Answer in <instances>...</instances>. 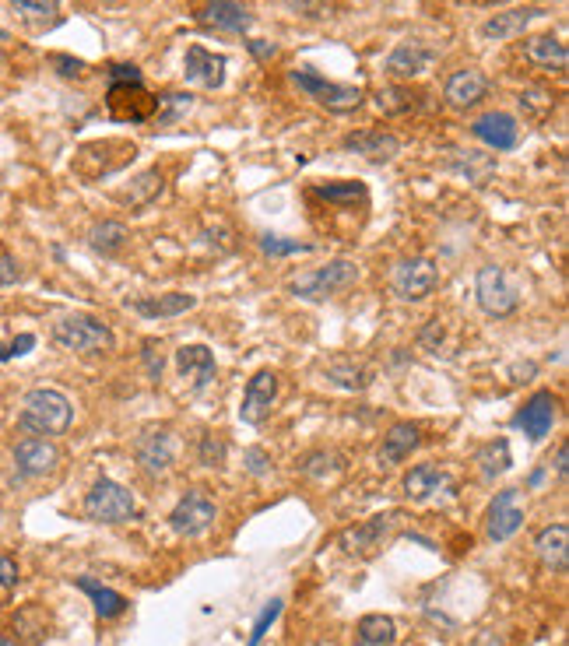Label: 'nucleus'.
I'll list each match as a JSON object with an SVG mask.
<instances>
[{
  "label": "nucleus",
  "mask_w": 569,
  "mask_h": 646,
  "mask_svg": "<svg viewBox=\"0 0 569 646\" xmlns=\"http://www.w3.org/2000/svg\"><path fill=\"white\" fill-rule=\"evenodd\" d=\"M74 422V404L67 401V394L50 387L29 390L22 401V415L18 425L32 436H64Z\"/></svg>",
  "instance_id": "f257e3e1"
},
{
  "label": "nucleus",
  "mask_w": 569,
  "mask_h": 646,
  "mask_svg": "<svg viewBox=\"0 0 569 646\" xmlns=\"http://www.w3.org/2000/svg\"><path fill=\"white\" fill-rule=\"evenodd\" d=\"M50 338L57 348L74 355H99V352H113L116 338L99 316L88 313H67L60 316L57 323L50 327Z\"/></svg>",
  "instance_id": "f03ea898"
},
{
  "label": "nucleus",
  "mask_w": 569,
  "mask_h": 646,
  "mask_svg": "<svg viewBox=\"0 0 569 646\" xmlns=\"http://www.w3.org/2000/svg\"><path fill=\"white\" fill-rule=\"evenodd\" d=\"M359 281V264L355 260H327L324 267H313V271H303L289 281V292L299 295L306 302H324L331 295L345 292L348 285Z\"/></svg>",
  "instance_id": "7ed1b4c3"
},
{
  "label": "nucleus",
  "mask_w": 569,
  "mask_h": 646,
  "mask_svg": "<svg viewBox=\"0 0 569 646\" xmlns=\"http://www.w3.org/2000/svg\"><path fill=\"white\" fill-rule=\"evenodd\" d=\"M85 517L92 524H130L137 517V503L120 481L99 478L85 496Z\"/></svg>",
  "instance_id": "20e7f679"
},
{
  "label": "nucleus",
  "mask_w": 569,
  "mask_h": 646,
  "mask_svg": "<svg viewBox=\"0 0 569 646\" xmlns=\"http://www.w3.org/2000/svg\"><path fill=\"white\" fill-rule=\"evenodd\" d=\"M475 295H478V306H482L489 316H496V320H506V316H513V313H517V306H520L517 281L506 274V267H496V264L478 267Z\"/></svg>",
  "instance_id": "39448f33"
},
{
  "label": "nucleus",
  "mask_w": 569,
  "mask_h": 646,
  "mask_svg": "<svg viewBox=\"0 0 569 646\" xmlns=\"http://www.w3.org/2000/svg\"><path fill=\"white\" fill-rule=\"evenodd\" d=\"M106 106L109 116L120 123H148L159 116V95L148 92L141 81H109Z\"/></svg>",
  "instance_id": "423d86ee"
},
{
  "label": "nucleus",
  "mask_w": 569,
  "mask_h": 646,
  "mask_svg": "<svg viewBox=\"0 0 569 646\" xmlns=\"http://www.w3.org/2000/svg\"><path fill=\"white\" fill-rule=\"evenodd\" d=\"M292 85H296L299 92L310 95L313 102L327 106L331 113H348V109H355L362 102V88L327 81L324 74H317L313 67H296V71H292Z\"/></svg>",
  "instance_id": "0eeeda50"
},
{
  "label": "nucleus",
  "mask_w": 569,
  "mask_h": 646,
  "mask_svg": "<svg viewBox=\"0 0 569 646\" xmlns=\"http://www.w3.org/2000/svg\"><path fill=\"white\" fill-rule=\"evenodd\" d=\"M440 285V271L429 257H411L401 260L394 267V278H390V288L401 302H422L433 295V288Z\"/></svg>",
  "instance_id": "6e6552de"
},
{
  "label": "nucleus",
  "mask_w": 569,
  "mask_h": 646,
  "mask_svg": "<svg viewBox=\"0 0 569 646\" xmlns=\"http://www.w3.org/2000/svg\"><path fill=\"white\" fill-rule=\"evenodd\" d=\"M134 457L141 471L152 474V478H162L176 464V436L166 425H152V429H145L134 439Z\"/></svg>",
  "instance_id": "1a4fd4ad"
},
{
  "label": "nucleus",
  "mask_w": 569,
  "mask_h": 646,
  "mask_svg": "<svg viewBox=\"0 0 569 646\" xmlns=\"http://www.w3.org/2000/svg\"><path fill=\"white\" fill-rule=\"evenodd\" d=\"M218 510L211 503V496L204 489H190L187 496L176 503V510L169 513V527H173L180 538H201L211 524H215Z\"/></svg>",
  "instance_id": "9d476101"
},
{
  "label": "nucleus",
  "mask_w": 569,
  "mask_h": 646,
  "mask_svg": "<svg viewBox=\"0 0 569 646\" xmlns=\"http://www.w3.org/2000/svg\"><path fill=\"white\" fill-rule=\"evenodd\" d=\"M555 418H559V397L552 390H538L524 401V408L513 415V429L524 432L531 443H541V439L552 432Z\"/></svg>",
  "instance_id": "9b49d317"
},
{
  "label": "nucleus",
  "mask_w": 569,
  "mask_h": 646,
  "mask_svg": "<svg viewBox=\"0 0 569 646\" xmlns=\"http://www.w3.org/2000/svg\"><path fill=\"white\" fill-rule=\"evenodd\" d=\"M397 524H401V517H397V513H380V517H369L366 524L348 527V531L341 534V548H345L348 555H369V552H376V548H383L390 538H394Z\"/></svg>",
  "instance_id": "f8f14e48"
},
{
  "label": "nucleus",
  "mask_w": 569,
  "mask_h": 646,
  "mask_svg": "<svg viewBox=\"0 0 569 646\" xmlns=\"http://www.w3.org/2000/svg\"><path fill=\"white\" fill-rule=\"evenodd\" d=\"M176 373L190 387V394H204L211 383L218 380V362L211 355V348L204 345H183L176 352Z\"/></svg>",
  "instance_id": "ddd939ff"
},
{
  "label": "nucleus",
  "mask_w": 569,
  "mask_h": 646,
  "mask_svg": "<svg viewBox=\"0 0 569 646\" xmlns=\"http://www.w3.org/2000/svg\"><path fill=\"white\" fill-rule=\"evenodd\" d=\"M274 401H278V373L274 369H260L253 373V380L246 383L243 404H239V418L246 425H260L267 415H271Z\"/></svg>",
  "instance_id": "4468645a"
},
{
  "label": "nucleus",
  "mask_w": 569,
  "mask_h": 646,
  "mask_svg": "<svg viewBox=\"0 0 569 646\" xmlns=\"http://www.w3.org/2000/svg\"><path fill=\"white\" fill-rule=\"evenodd\" d=\"M471 134H475L482 144H489L492 151H513L520 141V123H517V116L503 113V109H492V113L478 116V120L471 123Z\"/></svg>",
  "instance_id": "2eb2a0df"
},
{
  "label": "nucleus",
  "mask_w": 569,
  "mask_h": 646,
  "mask_svg": "<svg viewBox=\"0 0 569 646\" xmlns=\"http://www.w3.org/2000/svg\"><path fill=\"white\" fill-rule=\"evenodd\" d=\"M225 67H229V60L222 53H211L204 46H190L187 57H183V78L190 85H201L215 92V88L225 85Z\"/></svg>",
  "instance_id": "dca6fc26"
},
{
  "label": "nucleus",
  "mask_w": 569,
  "mask_h": 646,
  "mask_svg": "<svg viewBox=\"0 0 569 646\" xmlns=\"http://www.w3.org/2000/svg\"><path fill=\"white\" fill-rule=\"evenodd\" d=\"M57 464H60V450L50 439L29 436L22 443H15V467L25 478H43V474L57 471Z\"/></svg>",
  "instance_id": "f3484780"
},
{
  "label": "nucleus",
  "mask_w": 569,
  "mask_h": 646,
  "mask_svg": "<svg viewBox=\"0 0 569 646\" xmlns=\"http://www.w3.org/2000/svg\"><path fill=\"white\" fill-rule=\"evenodd\" d=\"M194 15L197 22L215 25L222 32H246L253 25L250 11L236 0H194Z\"/></svg>",
  "instance_id": "a211bd4d"
},
{
  "label": "nucleus",
  "mask_w": 569,
  "mask_h": 646,
  "mask_svg": "<svg viewBox=\"0 0 569 646\" xmlns=\"http://www.w3.org/2000/svg\"><path fill=\"white\" fill-rule=\"evenodd\" d=\"M433 64H436V50L415 43V39H404V43H397L394 50H390L383 67H387V74H394V78H418V74H425Z\"/></svg>",
  "instance_id": "6ab92c4d"
},
{
  "label": "nucleus",
  "mask_w": 569,
  "mask_h": 646,
  "mask_svg": "<svg viewBox=\"0 0 569 646\" xmlns=\"http://www.w3.org/2000/svg\"><path fill=\"white\" fill-rule=\"evenodd\" d=\"M345 151H355V155L369 158V162H390V158L401 155V141H397L390 130H352L345 137Z\"/></svg>",
  "instance_id": "aec40b11"
},
{
  "label": "nucleus",
  "mask_w": 569,
  "mask_h": 646,
  "mask_svg": "<svg viewBox=\"0 0 569 646\" xmlns=\"http://www.w3.org/2000/svg\"><path fill=\"white\" fill-rule=\"evenodd\" d=\"M520 489H503L489 506V538L492 541H510L513 534L524 527V510L517 506Z\"/></svg>",
  "instance_id": "412c9836"
},
{
  "label": "nucleus",
  "mask_w": 569,
  "mask_h": 646,
  "mask_svg": "<svg viewBox=\"0 0 569 646\" xmlns=\"http://www.w3.org/2000/svg\"><path fill=\"white\" fill-rule=\"evenodd\" d=\"M545 11L538 8H513V11H499V15L485 18V25L478 29V36L485 39V43H506V39H517L527 32V25L534 22V18H541Z\"/></svg>",
  "instance_id": "4be33fe9"
},
{
  "label": "nucleus",
  "mask_w": 569,
  "mask_h": 646,
  "mask_svg": "<svg viewBox=\"0 0 569 646\" xmlns=\"http://www.w3.org/2000/svg\"><path fill=\"white\" fill-rule=\"evenodd\" d=\"M485 92H489V78H485L478 67H464V71L450 74L447 78V88H443V95H447V102L454 109H471L478 106V102L485 99Z\"/></svg>",
  "instance_id": "5701e85b"
},
{
  "label": "nucleus",
  "mask_w": 569,
  "mask_h": 646,
  "mask_svg": "<svg viewBox=\"0 0 569 646\" xmlns=\"http://www.w3.org/2000/svg\"><path fill=\"white\" fill-rule=\"evenodd\" d=\"M137 316H145V320H169V316H180L187 309L197 306V295H187V292H169V295H145V299H134L127 302Z\"/></svg>",
  "instance_id": "b1692460"
},
{
  "label": "nucleus",
  "mask_w": 569,
  "mask_h": 646,
  "mask_svg": "<svg viewBox=\"0 0 569 646\" xmlns=\"http://www.w3.org/2000/svg\"><path fill=\"white\" fill-rule=\"evenodd\" d=\"M534 552L545 562V569L552 573H566L569 566V527L566 524H552L534 538Z\"/></svg>",
  "instance_id": "393cba45"
},
{
  "label": "nucleus",
  "mask_w": 569,
  "mask_h": 646,
  "mask_svg": "<svg viewBox=\"0 0 569 646\" xmlns=\"http://www.w3.org/2000/svg\"><path fill=\"white\" fill-rule=\"evenodd\" d=\"M443 489H450V474L443 471L440 464H418L408 471V478H404V492H408V499H415V503H425V499L440 496Z\"/></svg>",
  "instance_id": "a878e982"
},
{
  "label": "nucleus",
  "mask_w": 569,
  "mask_h": 646,
  "mask_svg": "<svg viewBox=\"0 0 569 646\" xmlns=\"http://www.w3.org/2000/svg\"><path fill=\"white\" fill-rule=\"evenodd\" d=\"M447 169L464 176L468 183H475V187H485V183L496 176V158L485 155V151H450Z\"/></svg>",
  "instance_id": "bb28decb"
},
{
  "label": "nucleus",
  "mask_w": 569,
  "mask_h": 646,
  "mask_svg": "<svg viewBox=\"0 0 569 646\" xmlns=\"http://www.w3.org/2000/svg\"><path fill=\"white\" fill-rule=\"evenodd\" d=\"M418 439H422V429H418L415 422L390 425L387 436H383V446H380V464L394 467V464H401V460H408L411 450L418 446Z\"/></svg>",
  "instance_id": "cd10ccee"
},
{
  "label": "nucleus",
  "mask_w": 569,
  "mask_h": 646,
  "mask_svg": "<svg viewBox=\"0 0 569 646\" xmlns=\"http://www.w3.org/2000/svg\"><path fill=\"white\" fill-rule=\"evenodd\" d=\"M524 57L541 71H566L569 67V50L559 36H531L524 46Z\"/></svg>",
  "instance_id": "c85d7f7f"
},
{
  "label": "nucleus",
  "mask_w": 569,
  "mask_h": 646,
  "mask_svg": "<svg viewBox=\"0 0 569 646\" xmlns=\"http://www.w3.org/2000/svg\"><path fill=\"white\" fill-rule=\"evenodd\" d=\"M310 194L320 197V201H327V204H334V208H341V211H352L355 204H359V208H366V204H369V194H366V187H362L359 180L317 183Z\"/></svg>",
  "instance_id": "c756f323"
},
{
  "label": "nucleus",
  "mask_w": 569,
  "mask_h": 646,
  "mask_svg": "<svg viewBox=\"0 0 569 646\" xmlns=\"http://www.w3.org/2000/svg\"><path fill=\"white\" fill-rule=\"evenodd\" d=\"M422 99H425V95L418 92V88H411V85H390V88H380V92L373 95L376 109H380L383 116L415 113V109H422Z\"/></svg>",
  "instance_id": "7c9ffc66"
},
{
  "label": "nucleus",
  "mask_w": 569,
  "mask_h": 646,
  "mask_svg": "<svg viewBox=\"0 0 569 646\" xmlns=\"http://www.w3.org/2000/svg\"><path fill=\"white\" fill-rule=\"evenodd\" d=\"M475 464H478V474H482V481H496L499 474H506L513 467V457H510V443L506 439H492V443H485L482 450L475 453Z\"/></svg>",
  "instance_id": "2f4dec72"
},
{
  "label": "nucleus",
  "mask_w": 569,
  "mask_h": 646,
  "mask_svg": "<svg viewBox=\"0 0 569 646\" xmlns=\"http://www.w3.org/2000/svg\"><path fill=\"white\" fill-rule=\"evenodd\" d=\"M78 590H85V594L92 597L95 615L99 618H120L123 611H127V597L116 594V590H109V587H102V583L92 580V576H78Z\"/></svg>",
  "instance_id": "473e14b6"
},
{
  "label": "nucleus",
  "mask_w": 569,
  "mask_h": 646,
  "mask_svg": "<svg viewBox=\"0 0 569 646\" xmlns=\"http://www.w3.org/2000/svg\"><path fill=\"white\" fill-rule=\"evenodd\" d=\"M327 380L341 390H366L369 380H373V373H369L362 362H355L352 355H338V359L327 366Z\"/></svg>",
  "instance_id": "72a5a7b5"
},
{
  "label": "nucleus",
  "mask_w": 569,
  "mask_h": 646,
  "mask_svg": "<svg viewBox=\"0 0 569 646\" xmlns=\"http://www.w3.org/2000/svg\"><path fill=\"white\" fill-rule=\"evenodd\" d=\"M130 232L123 222H99L92 225V232H88V246H92L95 253H102V257H113V253H120L123 246H127Z\"/></svg>",
  "instance_id": "f704fd0d"
},
{
  "label": "nucleus",
  "mask_w": 569,
  "mask_h": 646,
  "mask_svg": "<svg viewBox=\"0 0 569 646\" xmlns=\"http://www.w3.org/2000/svg\"><path fill=\"white\" fill-rule=\"evenodd\" d=\"M299 471H303L306 478H313V481H331L334 474L345 471V457H341V453H334V450H313V453H306V457L299 460Z\"/></svg>",
  "instance_id": "c9c22d12"
},
{
  "label": "nucleus",
  "mask_w": 569,
  "mask_h": 646,
  "mask_svg": "<svg viewBox=\"0 0 569 646\" xmlns=\"http://www.w3.org/2000/svg\"><path fill=\"white\" fill-rule=\"evenodd\" d=\"M397 625L390 615H362L359 618V646H394Z\"/></svg>",
  "instance_id": "e433bc0d"
},
{
  "label": "nucleus",
  "mask_w": 569,
  "mask_h": 646,
  "mask_svg": "<svg viewBox=\"0 0 569 646\" xmlns=\"http://www.w3.org/2000/svg\"><path fill=\"white\" fill-rule=\"evenodd\" d=\"M281 8L289 11V15H299V18H338L341 15V0H278Z\"/></svg>",
  "instance_id": "4c0bfd02"
},
{
  "label": "nucleus",
  "mask_w": 569,
  "mask_h": 646,
  "mask_svg": "<svg viewBox=\"0 0 569 646\" xmlns=\"http://www.w3.org/2000/svg\"><path fill=\"white\" fill-rule=\"evenodd\" d=\"M8 4L15 8V15L29 25H50L60 8V0H8Z\"/></svg>",
  "instance_id": "58836bf2"
},
{
  "label": "nucleus",
  "mask_w": 569,
  "mask_h": 646,
  "mask_svg": "<svg viewBox=\"0 0 569 646\" xmlns=\"http://www.w3.org/2000/svg\"><path fill=\"white\" fill-rule=\"evenodd\" d=\"M197 460L201 467H222L225 464V439L218 432H204L197 439Z\"/></svg>",
  "instance_id": "ea45409f"
},
{
  "label": "nucleus",
  "mask_w": 569,
  "mask_h": 646,
  "mask_svg": "<svg viewBox=\"0 0 569 646\" xmlns=\"http://www.w3.org/2000/svg\"><path fill=\"white\" fill-rule=\"evenodd\" d=\"M260 250L267 257H289V253H310V243H299V239H285V236H260Z\"/></svg>",
  "instance_id": "a19ab883"
},
{
  "label": "nucleus",
  "mask_w": 569,
  "mask_h": 646,
  "mask_svg": "<svg viewBox=\"0 0 569 646\" xmlns=\"http://www.w3.org/2000/svg\"><path fill=\"white\" fill-rule=\"evenodd\" d=\"M278 615H281V601L274 597L271 604H267L264 611L257 615V622H253V632H250V639H246V646H260L267 639V632H271V625L278 622Z\"/></svg>",
  "instance_id": "79ce46f5"
},
{
  "label": "nucleus",
  "mask_w": 569,
  "mask_h": 646,
  "mask_svg": "<svg viewBox=\"0 0 569 646\" xmlns=\"http://www.w3.org/2000/svg\"><path fill=\"white\" fill-rule=\"evenodd\" d=\"M50 64L57 67V74L60 78H88L92 74V67L85 64V60H74V57H64V53H53L50 57Z\"/></svg>",
  "instance_id": "37998d69"
},
{
  "label": "nucleus",
  "mask_w": 569,
  "mask_h": 646,
  "mask_svg": "<svg viewBox=\"0 0 569 646\" xmlns=\"http://www.w3.org/2000/svg\"><path fill=\"white\" fill-rule=\"evenodd\" d=\"M159 106L169 109L166 116H159V123H173L176 116H183L190 106H194V95H173V92H169V95H162V99H159Z\"/></svg>",
  "instance_id": "c03bdc74"
},
{
  "label": "nucleus",
  "mask_w": 569,
  "mask_h": 646,
  "mask_svg": "<svg viewBox=\"0 0 569 646\" xmlns=\"http://www.w3.org/2000/svg\"><path fill=\"white\" fill-rule=\"evenodd\" d=\"M243 467L253 474V478H264V474L271 471V457H267L260 446H250V450L243 453Z\"/></svg>",
  "instance_id": "a18cd8bd"
},
{
  "label": "nucleus",
  "mask_w": 569,
  "mask_h": 646,
  "mask_svg": "<svg viewBox=\"0 0 569 646\" xmlns=\"http://www.w3.org/2000/svg\"><path fill=\"white\" fill-rule=\"evenodd\" d=\"M29 348H36V338H32V334H18L11 345H0V362L18 359V355H25Z\"/></svg>",
  "instance_id": "49530a36"
},
{
  "label": "nucleus",
  "mask_w": 569,
  "mask_h": 646,
  "mask_svg": "<svg viewBox=\"0 0 569 646\" xmlns=\"http://www.w3.org/2000/svg\"><path fill=\"white\" fill-rule=\"evenodd\" d=\"M145 366H148V376H152L155 383L162 380V366H166V359H162V348L155 345V341H145Z\"/></svg>",
  "instance_id": "de8ad7c7"
},
{
  "label": "nucleus",
  "mask_w": 569,
  "mask_h": 646,
  "mask_svg": "<svg viewBox=\"0 0 569 646\" xmlns=\"http://www.w3.org/2000/svg\"><path fill=\"white\" fill-rule=\"evenodd\" d=\"M22 278V267H18L15 257H0V288L15 285V281Z\"/></svg>",
  "instance_id": "09e8293b"
},
{
  "label": "nucleus",
  "mask_w": 569,
  "mask_h": 646,
  "mask_svg": "<svg viewBox=\"0 0 569 646\" xmlns=\"http://www.w3.org/2000/svg\"><path fill=\"white\" fill-rule=\"evenodd\" d=\"M109 81H141V71L134 64H113L109 67Z\"/></svg>",
  "instance_id": "8fccbe9b"
},
{
  "label": "nucleus",
  "mask_w": 569,
  "mask_h": 646,
  "mask_svg": "<svg viewBox=\"0 0 569 646\" xmlns=\"http://www.w3.org/2000/svg\"><path fill=\"white\" fill-rule=\"evenodd\" d=\"M0 583H4V587H15L18 583V566H15V559H8V555H0Z\"/></svg>",
  "instance_id": "3c124183"
},
{
  "label": "nucleus",
  "mask_w": 569,
  "mask_h": 646,
  "mask_svg": "<svg viewBox=\"0 0 569 646\" xmlns=\"http://www.w3.org/2000/svg\"><path fill=\"white\" fill-rule=\"evenodd\" d=\"M246 46H250V53H253V57H257V60H271L274 53H278V46L267 43V39H250V43H246Z\"/></svg>",
  "instance_id": "603ef678"
},
{
  "label": "nucleus",
  "mask_w": 569,
  "mask_h": 646,
  "mask_svg": "<svg viewBox=\"0 0 569 646\" xmlns=\"http://www.w3.org/2000/svg\"><path fill=\"white\" fill-rule=\"evenodd\" d=\"M433 341H440V345H443V327H440V320H433V323H429V327L422 331V345H425V348H433Z\"/></svg>",
  "instance_id": "864d4df0"
},
{
  "label": "nucleus",
  "mask_w": 569,
  "mask_h": 646,
  "mask_svg": "<svg viewBox=\"0 0 569 646\" xmlns=\"http://www.w3.org/2000/svg\"><path fill=\"white\" fill-rule=\"evenodd\" d=\"M566 446H559V453H555V471H559V478H566Z\"/></svg>",
  "instance_id": "5fc2aeb1"
},
{
  "label": "nucleus",
  "mask_w": 569,
  "mask_h": 646,
  "mask_svg": "<svg viewBox=\"0 0 569 646\" xmlns=\"http://www.w3.org/2000/svg\"><path fill=\"white\" fill-rule=\"evenodd\" d=\"M475 4H485V8H496V4H506V0H475Z\"/></svg>",
  "instance_id": "6e6d98bb"
},
{
  "label": "nucleus",
  "mask_w": 569,
  "mask_h": 646,
  "mask_svg": "<svg viewBox=\"0 0 569 646\" xmlns=\"http://www.w3.org/2000/svg\"><path fill=\"white\" fill-rule=\"evenodd\" d=\"M0 646H15V643H11V639H8V636H0Z\"/></svg>",
  "instance_id": "4d7b16f0"
},
{
  "label": "nucleus",
  "mask_w": 569,
  "mask_h": 646,
  "mask_svg": "<svg viewBox=\"0 0 569 646\" xmlns=\"http://www.w3.org/2000/svg\"><path fill=\"white\" fill-rule=\"evenodd\" d=\"M0 39H4V32H0Z\"/></svg>",
  "instance_id": "13d9d810"
}]
</instances>
